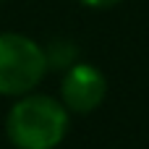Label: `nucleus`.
I'll use <instances>...</instances> for the list:
<instances>
[{"label":"nucleus","instance_id":"f257e3e1","mask_svg":"<svg viewBox=\"0 0 149 149\" xmlns=\"http://www.w3.org/2000/svg\"><path fill=\"white\" fill-rule=\"evenodd\" d=\"M68 126L65 105L47 94H24L5 120L8 139L16 149H55L65 139Z\"/></svg>","mask_w":149,"mask_h":149},{"label":"nucleus","instance_id":"f03ea898","mask_svg":"<svg viewBox=\"0 0 149 149\" xmlns=\"http://www.w3.org/2000/svg\"><path fill=\"white\" fill-rule=\"evenodd\" d=\"M47 73L45 50L26 34H0V94L24 97Z\"/></svg>","mask_w":149,"mask_h":149},{"label":"nucleus","instance_id":"7ed1b4c3","mask_svg":"<svg viewBox=\"0 0 149 149\" xmlns=\"http://www.w3.org/2000/svg\"><path fill=\"white\" fill-rule=\"evenodd\" d=\"M60 94H63V105L65 110L73 113H92L105 102L107 94V79L100 68L86 65V63H76L65 71L63 84H60Z\"/></svg>","mask_w":149,"mask_h":149},{"label":"nucleus","instance_id":"20e7f679","mask_svg":"<svg viewBox=\"0 0 149 149\" xmlns=\"http://www.w3.org/2000/svg\"><path fill=\"white\" fill-rule=\"evenodd\" d=\"M76 55H79V50H76V45H73V42H68V39H55V42L45 50L47 68L52 65V68H58V71L76 65Z\"/></svg>","mask_w":149,"mask_h":149},{"label":"nucleus","instance_id":"39448f33","mask_svg":"<svg viewBox=\"0 0 149 149\" xmlns=\"http://www.w3.org/2000/svg\"><path fill=\"white\" fill-rule=\"evenodd\" d=\"M79 3H84V5H89V8H110V5H115V3H120V0H79Z\"/></svg>","mask_w":149,"mask_h":149}]
</instances>
